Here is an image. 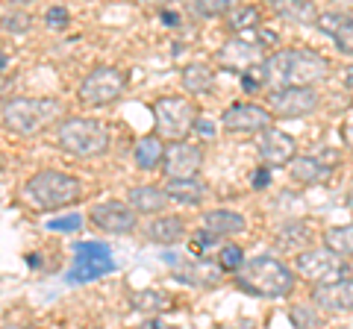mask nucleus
<instances>
[{"label": "nucleus", "mask_w": 353, "mask_h": 329, "mask_svg": "<svg viewBox=\"0 0 353 329\" xmlns=\"http://www.w3.org/2000/svg\"><path fill=\"white\" fill-rule=\"evenodd\" d=\"M30 27H32V15L21 12V9H12V12L0 18V30L12 32V36H24V32H30Z\"/></svg>", "instance_id": "obj_29"}, {"label": "nucleus", "mask_w": 353, "mask_h": 329, "mask_svg": "<svg viewBox=\"0 0 353 329\" xmlns=\"http://www.w3.org/2000/svg\"><path fill=\"white\" fill-rule=\"evenodd\" d=\"M271 12L297 27H315L321 15L312 0H271Z\"/></svg>", "instance_id": "obj_17"}, {"label": "nucleus", "mask_w": 353, "mask_h": 329, "mask_svg": "<svg viewBox=\"0 0 353 329\" xmlns=\"http://www.w3.org/2000/svg\"><path fill=\"white\" fill-rule=\"evenodd\" d=\"M132 159H136V168L139 171H157V168H162L165 138H159L157 133L148 136V138H139L136 141V150H132Z\"/></svg>", "instance_id": "obj_21"}, {"label": "nucleus", "mask_w": 353, "mask_h": 329, "mask_svg": "<svg viewBox=\"0 0 353 329\" xmlns=\"http://www.w3.org/2000/svg\"><path fill=\"white\" fill-rule=\"evenodd\" d=\"M297 270H301L306 279H312L315 285L336 282V279L350 277L347 256H341V253H336V250H330L327 244L321 250H303V253L297 256Z\"/></svg>", "instance_id": "obj_8"}, {"label": "nucleus", "mask_w": 353, "mask_h": 329, "mask_svg": "<svg viewBox=\"0 0 353 329\" xmlns=\"http://www.w3.org/2000/svg\"><path fill=\"white\" fill-rule=\"evenodd\" d=\"M57 145H59V150L71 153V156L94 159L109 150L112 133H109V127L97 118H68V120H62L57 129Z\"/></svg>", "instance_id": "obj_4"}, {"label": "nucleus", "mask_w": 353, "mask_h": 329, "mask_svg": "<svg viewBox=\"0 0 353 329\" xmlns=\"http://www.w3.org/2000/svg\"><path fill=\"white\" fill-rule=\"evenodd\" d=\"M159 12H162V21H165V24H168V27H180V15L168 12V6H165V9H159Z\"/></svg>", "instance_id": "obj_36"}, {"label": "nucleus", "mask_w": 353, "mask_h": 329, "mask_svg": "<svg viewBox=\"0 0 353 329\" xmlns=\"http://www.w3.org/2000/svg\"><path fill=\"white\" fill-rule=\"evenodd\" d=\"M330 62L312 50H280L262 59L265 89H283V85H315L327 80Z\"/></svg>", "instance_id": "obj_1"}, {"label": "nucleus", "mask_w": 353, "mask_h": 329, "mask_svg": "<svg viewBox=\"0 0 353 329\" xmlns=\"http://www.w3.org/2000/svg\"><path fill=\"white\" fill-rule=\"evenodd\" d=\"M168 200L171 197L165 194V189H159V185H136V189H130V194H127V203L139 215H157L168 206Z\"/></svg>", "instance_id": "obj_19"}, {"label": "nucleus", "mask_w": 353, "mask_h": 329, "mask_svg": "<svg viewBox=\"0 0 353 329\" xmlns=\"http://www.w3.org/2000/svg\"><path fill=\"white\" fill-rule=\"evenodd\" d=\"M141 6H150V9H165V6H171L176 3V0H139Z\"/></svg>", "instance_id": "obj_37"}, {"label": "nucleus", "mask_w": 353, "mask_h": 329, "mask_svg": "<svg viewBox=\"0 0 353 329\" xmlns=\"http://www.w3.org/2000/svg\"><path fill=\"white\" fill-rule=\"evenodd\" d=\"M132 303V309H139V312H168L171 309V294L168 291H162V288H145V291H136L130 297Z\"/></svg>", "instance_id": "obj_25"}, {"label": "nucleus", "mask_w": 353, "mask_h": 329, "mask_svg": "<svg viewBox=\"0 0 353 329\" xmlns=\"http://www.w3.org/2000/svg\"><path fill=\"white\" fill-rule=\"evenodd\" d=\"M12 6H24V3H30V0H9Z\"/></svg>", "instance_id": "obj_40"}, {"label": "nucleus", "mask_w": 353, "mask_h": 329, "mask_svg": "<svg viewBox=\"0 0 353 329\" xmlns=\"http://www.w3.org/2000/svg\"><path fill=\"white\" fill-rule=\"evenodd\" d=\"M203 226L212 229L218 238H224V235H239V233H245L248 221H245V217H241L239 212H233V209H212V212L203 215Z\"/></svg>", "instance_id": "obj_23"}, {"label": "nucleus", "mask_w": 353, "mask_h": 329, "mask_svg": "<svg viewBox=\"0 0 353 329\" xmlns=\"http://www.w3.org/2000/svg\"><path fill=\"white\" fill-rule=\"evenodd\" d=\"M83 217L80 215H62V217H53V221L48 224V229H53V233H74V229H80Z\"/></svg>", "instance_id": "obj_33"}, {"label": "nucleus", "mask_w": 353, "mask_h": 329, "mask_svg": "<svg viewBox=\"0 0 353 329\" xmlns=\"http://www.w3.org/2000/svg\"><path fill=\"white\" fill-rule=\"evenodd\" d=\"M236 285L253 297H289L294 291V273L274 256H256L241 265Z\"/></svg>", "instance_id": "obj_2"}, {"label": "nucleus", "mask_w": 353, "mask_h": 329, "mask_svg": "<svg viewBox=\"0 0 353 329\" xmlns=\"http://www.w3.org/2000/svg\"><path fill=\"white\" fill-rule=\"evenodd\" d=\"M289 317H292L294 326H321V323H324L321 317H318V312L309 309V306H294Z\"/></svg>", "instance_id": "obj_32"}, {"label": "nucleus", "mask_w": 353, "mask_h": 329, "mask_svg": "<svg viewBox=\"0 0 353 329\" xmlns=\"http://www.w3.org/2000/svg\"><path fill=\"white\" fill-rule=\"evenodd\" d=\"M124 92H127V74L121 68H112V65H101V68H94L80 83L77 97L88 109H101V106L115 103Z\"/></svg>", "instance_id": "obj_7"}, {"label": "nucleus", "mask_w": 353, "mask_h": 329, "mask_svg": "<svg viewBox=\"0 0 353 329\" xmlns=\"http://www.w3.org/2000/svg\"><path fill=\"white\" fill-rule=\"evenodd\" d=\"M256 150H259V156L265 159L268 168H285V164L297 156L294 138L289 133H283V129H274V127L259 129Z\"/></svg>", "instance_id": "obj_13"}, {"label": "nucleus", "mask_w": 353, "mask_h": 329, "mask_svg": "<svg viewBox=\"0 0 353 329\" xmlns=\"http://www.w3.org/2000/svg\"><path fill=\"white\" fill-rule=\"evenodd\" d=\"M197 106L189 97H159L153 103V124H157V136L171 141H183L194 129Z\"/></svg>", "instance_id": "obj_6"}, {"label": "nucleus", "mask_w": 353, "mask_h": 329, "mask_svg": "<svg viewBox=\"0 0 353 329\" xmlns=\"http://www.w3.org/2000/svg\"><path fill=\"white\" fill-rule=\"evenodd\" d=\"M62 115V100L59 97H15L3 106V127L12 129L15 136H39L48 127H53Z\"/></svg>", "instance_id": "obj_3"}, {"label": "nucleus", "mask_w": 353, "mask_h": 329, "mask_svg": "<svg viewBox=\"0 0 353 329\" xmlns=\"http://www.w3.org/2000/svg\"><path fill=\"white\" fill-rule=\"evenodd\" d=\"M345 203H347V209L353 212V185H350V191H347V197H345Z\"/></svg>", "instance_id": "obj_39"}, {"label": "nucleus", "mask_w": 353, "mask_h": 329, "mask_svg": "<svg viewBox=\"0 0 353 329\" xmlns=\"http://www.w3.org/2000/svg\"><path fill=\"white\" fill-rule=\"evenodd\" d=\"M203 164V150L189 145V141H171L165 147V159H162V171L168 177H194Z\"/></svg>", "instance_id": "obj_14"}, {"label": "nucleus", "mask_w": 353, "mask_h": 329, "mask_svg": "<svg viewBox=\"0 0 353 329\" xmlns=\"http://www.w3.org/2000/svg\"><path fill=\"white\" fill-rule=\"evenodd\" d=\"M315 27L321 32H327L345 56H353V18L350 15H345V12H321Z\"/></svg>", "instance_id": "obj_16"}, {"label": "nucleus", "mask_w": 353, "mask_h": 329, "mask_svg": "<svg viewBox=\"0 0 353 329\" xmlns=\"http://www.w3.org/2000/svg\"><path fill=\"white\" fill-rule=\"evenodd\" d=\"M312 303L318 309H324L330 315H347L353 312V279H336V282H321L312 291Z\"/></svg>", "instance_id": "obj_15"}, {"label": "nucleus", "mask_w": 353, "mask_h": 329, "mask_svg": "<svg viewBox=\"0 0 353 329\" xmlns=\"http://www.w3.org/2000/svg\"><path fill=\"white\" fill-rule=\"evenodd\" d=\"M262 24V15L256 6H236L233 12L227 15V27L233 32H250Z\"/></svg>", "instance_id": "obj_27"}, {"label": "nucleus", "mask_w": 353, "mask_h": 329, "mask_svg": "<svg viewBox=\"0 0 353 329\" xmlns=\"http://www.w3.org/2000/svg\"><path fill=\"white\" fill-rule=\"evenodd\" d=\"M136 209L130 203H121V200H106V203H94L88 217L97 229L103 233H115V235H127L136 229Z\"/></svg>", "instance_id": "obj_11"}, {"label": "nucleus", "mask_w": 353, "mask_h": 329, "mask_svg": "<svg viewBox=\"0 0 353 329\" xmlns=\"http://www.w3.org/2000/svg\"><path fill=\"white\" fill-rule=\"evenodd\" d=\"M271 109L259 106V103H233L230 109H224L221 115V124L230 133H259V129L271 127Z\"/></svg>", "instance_id": "obj_12"}, {"label": "nucleus", "mask_w": 353, "mask_h": 329, "mask_svg": "<svg viewBox=\"0 0 353 329\" xmlns=\"http://www.w3.org/2000/svg\"><path fill=\"white\" fill-rule=\"evenodd\" d=\"M83 197V182L65 171H39L27 180V200L36 209H65Z\"/></svg>", "instance_id": "obj_5"}, {"label": "nucleus", "mask_w": 353, "mask_h": 329, "mask_svg": "<svg viewBox=\"0 0 353 329\" xmlns=\"http://www.w3.org/2000/svg\"><path fill=\"white\" fill-rule=\"evenodd\" d=\"M74 250H77V262H74V270L68 273V282H92V279H101L103 273L115 270L112 253L101 241H83Z\"/></svg>", "instance_id": "obj_10"}, {"label": "nucleus", "mask_w": 353, "mask_h": 329, "mask_svg": "<svg viewBox=\"0 0 353 329\" xmlns=\"http://www.w3.org/2000/svg\"><path fill=\"white\" fill-rule=\"evenodd\" d=\"M268 109L274 118H306L318 109L315 85H283L268 92Z\"/></svg>", "instance_id": "obj_9"}, {"label": "nucleus", "mask_w": 353, "mask_h": 329, "mask_svg": "<svg viewBox=\"0 0 353 329\" xmlns=\"http://www.w3.org/2000/svg\"><path fill=\"white\" fill-rule=\"evenodd\" d=\"M162 189L171 200L185 203V206H194L206 197V185H203V180H197V173L194 177H168V182H165Z\"/></svg>", "instance_id": "obj_20"}, {"label": "nucleus", "mask_w": 353, "mask_h": 329, "mask_svg": "<svg viewBox=\"0 0 353 329\" xmlns=\"http://www.w3.org/2000/svg\"><path fill=\"white\" fill-rule=\"evenodd\" d=\"M324 244L330 250H336V253H341V256H353V224L333 226L324 235Z\"/></svg>", "instance_id": "obj_28"}, {"label": "nucleus", "mask_w": 353, "mask_h": 329, "mask_svg": "<svg viewBox=\"0 0 353 329\" xmlns=\"http://www.w3.org/2000/svg\"><path fill=\"white\" fill-rule=\"evenodd\" d=\"M268 182H271V168L265 164V168L253 173V189H268Z\"/></svg>", "instance_id": "obj_35"}, {"label": "nucleus", "mask_w": 353, "mask_h": 329, "mask_svg": "<svg viewBox=\"0 0 353 329\" xmlns=\"http://www.w3.org/2000/svg\"><path fill=\"white\" fill-rule=\"evenodd\" d=\"M194 133H197V136H203V138H212V136H215V124H212V120H206V118L197 115V120H194Z\"/></svg>", "instance_id": "obj_34"}, {"label": "nucleus", "mask_w": 353, "mask_h": 329, "mask_svg": "<svg viewBox=\"0 0 353 329\" xmlns=\"http://www.w3.org/2000/svg\"><path fill=\"white\" fill-rule=\"evenodd\" d=\"M44 24H48V30H68L71 24V15L65 6H50L48 12H44Z\"/></svg>", "instance_id": "obj_31"}, {"label": "nucleus", "mask_w": 353, "mask_h": 329, "mask_svg": "<svg viewBox=\"0 0 353 329\" xmlns=\"http://www.w3.org/2000/svg\"><path fill=\"white\" fill-rule=\"evenodd\" d=\"M180 83H183V92H189V94H209L212 92V85H215V74H212L209 65L192 62V65H185L183 68Z\"/></svg>", "instance_id": "obj_24"}, {"label": "nucleus", "mask_w": 353, "mask_h": 329, "mask_svg": "<svg viewBox=\"0 0 353 329\" xmlns=\"http://www.w3.org/2000/svg\"><path fill=\"white\" fill-rule=\"evenodd\" d=\"M241 265H245V250H241L239 244H224L218 250V268L221 270H241Z\"/></svg>", "instance_id": "obj_30"}, {"label": "nucleus", "mask_w": 353, "mask_h": 329, "mask_svg": "<svg viewBox=\"0 0 353 329\" xmlns=\"http://www.w3.org/2000/svg\"><path fill=\"white\" fill-rule=\"evenodd\" d=\"M289 173L301 185H318L333 177V162H321L315 156H294L289 162Z\"/></svg>", "instance_id": "obj_18"}, {"label": "nucleus", "mask_w": 353, "mask_h": 329, "mask_svg": "<svg viewBox=\"0 0 353 329\" xmlns=\"http://www.w3.org/2000/svg\"><path fill=\"white\" fill-rule=\"evenodd\" d=\"M345 85H347V92H353V65L345 71Z\"/></svg>", "instance_id": "obj_38"}, {"label": "nucleus", "mask_w": 353, "mask_h": 329, "mask_svg": "<svg viewBox=\"0 0 353 329\" xmlns=\"http://www.w3.org/2000/svg\"><path fill=\"white\" fill-rule=\"evenodd\" d=\"M239 6V0H189V12L194 18H224Z\"/></svg>", "instance_id": "obj_26"}, {"label": "nucleus", "mask_w": 353, "mask_h": 329, "mask_svg": "<svg viewBox=\"0 0 353 329\" xmlns=\"http://www.w3.org/2000/svg\"><path fill=\"white\" fill-rule=\"evenodd\" d=\"M185 233V224L183 217H174V215H162V217H153V221L148 224V241H153V244H176V241L183 238Z\"/></svg>", "instance_id": "obj_22"}]
</instances>
